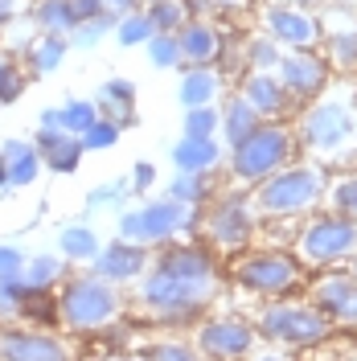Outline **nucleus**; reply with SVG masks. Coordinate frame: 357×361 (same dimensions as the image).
Segmentation results:
<instances>
[{
  "label": "nucleus",
  "mask_w": 357,
  "mask_h": 361,
  "mask_svg": "<svg viewBox=\"0 0 357 361\" xmlns=\"http://www.w3.org/2000/svg\"><path fill=\"white\" fill-rule=\"evenodd\" d=\"M58 329L66 337H95V333H107L119 324V316L128 308L123 288L107 283L103 275L95 271H70L66 279L58 283Z\"/></svg>",
  "instance_id": "nucleus-1"
},
{
  "label": "nucleus",
  "mask_w": 357,
  "mask_h": 361,
  "mask_svg": "<svg viewBox=\"0 0 357 361\" xmlns=\"http://www.w3.org/2000/svg\"><path fill=\"white\" fill-rule=\"evenodd\" d=\"M296 144L316 157L320 164H337V160L357 152V94L353 90H320L313 103L304 107L300 123H296Z\"/></svg>",
  "instance_id": "nucleus-2"
},
{
  "label": "nucleus",
  "mask_w": 357,
  "mask_h": 361,
  "mask_svg": "<svg viewBox=\"0 0 357 361\" xmlns=\"http://www.w3.org/2000/svg\"><path fill=\"white\" fill-rule=\"evenodd\" d=\"M325 189H329V173L320 164H296L291 160L255 185L250 202L263 218H304L325 202Z\"/></svg>",
  "instance_id": "nucleus-3"
},
{
  "label": "nucleus",
  "mask_w": 357,
  "mask_h": 361,
  "mask_svg": "<svg viewBox=\"0 0 357 361\" xmlns=\"http://www.w3.org/2000/svg\"><path fill=\"white\" fill-rule=\"evenodd\" d=\"M210 300H214V288L177 279V275L152 267V263H148V271L135 279V304H140V312H148L152 320H164V324H185V320H193Z\"/></svg>",
  "instance_id": "nucleus-4"
},
{
  "label": "nucleus",
  "mask_w": 357,
  "mask_h": 361,
  "mask_svg": "<svg viewBox=\"0 0 357 361\" xmlns=\"http://www.w3.org/2000/svg\"><path fill=\"white\" fill-rule=\"evenodd\" d=\"M291 157H296V132L284 128L279 119H263L246 140H238L230 148V177L246 189H255L275 169L291 164Z\"/></svg>",
  "instance_id": "nucleus-5"
},
{
  "label": "nucleus",
  "mask_w": 357,
  "mask_h": 361,
  "mask_svg": "<svg viewBox=\"0 0 357 361\" xmlns=\"http://www.w3.org/2000/svg\"><path fill=\"white\" fill-rule=\"evenodd\" d=\"M193 230H201V209H189L173 197H152L132 209H119V238L140 243L148 250L164 247L181 234H193Z\"/></svg>",
  "instance_id": "nucleus-6"
},
{
  "label": "nucleus",
  "mask_w": 357,
  "mask_h": 361,
  "mask_svg": "<svg viewBox=\"0 0 357 361\" xmlns=\"http://www.w3.org/2000/svg\"><path fill=\"white\" fill-rule=\"evenodd\" d=\"M255 329L259 337H267L271 345H284V349H308L333 333L329 316L320 312L316 304H296V300H267L259 312H255Z\"/></svg>",
  "instance_id": "nucleus-7"
},
{
  "label": "nucleus",
  "mask_w": 357,
  "mask_h": 361,
  "mask_svg": "<svg viewBox=\"0 0 357 361\" xmlns=\"http://www.w3.org/2000/svg\"><path fill=\"white\" fill-rule=\"evenodd\" d=\"M230 275H234V283L243 292L259 295V300H279V295L300 288L304 263L296 255H288V250H250L243 259H234Z\"/></svg>",
  "instance_id": "nucleus-8"
},
{
  "label": "nucleus",
  "mask_w": 357,
  "mask_h": 361,
  "mask_svg": "<svg viewBox=\"0 0 357 361\" xmlns=\"http://www.w3.org/2000/svg\"><path fill=\"white\" fill-rule=\"evenodd\" d=\"M357 250V222L345 214H316L304 222L300 238H296V259L304 267H333L345 263Z\"/></svg>",
  "instance_id": "nucleus-9"
},
{
  "label": "nucleus",
  "mask_w": 357,
  "mask_h": 361,
  "mask_svg": "<svg viewBox=\"0 0 357 361\" xmlns=\"http://www.w3.org/2000/svg\"><path fill=\"white\" fill-rule=\"evenodd\" d=\"M259 209L250 193H214L210 205L201 209V234L214 250H243L255 238Z\"/></svg>",
  "instance_id": "nucleus-10"
},
{
  "label": "nucleus",
  "mask_w": 357,
  "mask_h": 361,
  "mask_svg": "<svg viewBox=\"0 0 357 361\" xmlns=\"http://www.w3.org/2000/svg\"><path fill=\"white\" fill-rule=\"evenodd\" d=\"M0 361H74V345L58 329L8 320L0 324Z\"/></svg>",
  "instance_id": "nucleus-11"
},
{
  "label": "nucleus",
  "mask_w": 357,
  "mask_h": 361,
  "mask_svg": "<svg viewBox=\"0 0 357 361\" xmlns=\"http://www.w3.org/2000/svg\"><path fill=\"white\" fill-rule=\"evenodd\" d=\"M259 345L255 320L243 316H210L198 324V349L205 361H246Z\"/></svg>",
  "instance_id": "nucleus-12"
},
{
  "label": "nucleus",
  "mask_w": 357,
  "mask_h": 361,
  "mask_svg": "<svg viewBox=\"0 0 357 361\" xmlns=\"http://www.w3.org/2000/svg\"><path fill=\"white\" fill-rule=\"evenodd\" d=\"M275 78L284 82V90L291 94V103H313L320 90L329 87V62L316 58L313 49H284Z\"/></svg>",
  "instance_id": "nucleus-13"
},
{
  "label": "nucleus",
  "mask_w": 357,
  "mask_h": 361,
  "mask_svg": "<svg viewBox=\"0 0 357 361\" xmlns=\"http://www.w3.org/2000/svg\"><path fill=\"white\" fill-rule=\"evenodd\" d=\"M263 33L284 49H316L320 42V21H316L308 8H296V4H267L263 8Z\"/></svg>",
  "instance_id": "nucleus-14"
},
{
  "label": "nucleus",
  "mask_w": 357,
  "mask_h": 361,
  "mask_svg": "<svg viewBox=\"0 0 357 361\" xmlns=\"http://www.w3.org/2000/svg\"><path fill=\"white\" fill-rule=\"evenodd\" d=\"M148 263H152V250L140 247V243H128V238H119V234H115L111 243H103L99 255L90 259V271H95V275H103V279L115 283V288H128V283H135V279L148 271Z\"/></svg>",
  "instance_id": "nucleus-15"
},
{
  "label": "nucleus",
  "mask_w": 357,
  "mask_h": 361,
  "mask_svg": "<svg viewBox=\"0 0 357 361\" xmlns=\"http://www.w3.org/2000/svg\"><path fill=\"white\" fill-rule=\"evenodd\" d=\"M308 304L329 316V324H357V279L349 271H325L308 288Z\"/></svg>",
  "instance_id": "nucleus-16"
},
{
  "label": "nucleus",
  "mask_w": 357,
  "mask_h": 361,
  "mask_svg": "<svg viewBox=\"0 0 357 361\" xmlns=\"http://www.w3.org/2000/svg\"><path fill=\"white\" fill-rule=\"evenodd\" d=\"M177 42H181V62L185 66H214L226 49L222 29L205 17H189V21L177 29Z\"/></svg>",
  "instance_id": "nucleus-17"
},
{
  "label": "nucleus",
  "mask_w": 357,
  "mask_h": 361,
  "mask_svg": "<svg viewBox=\"0 0 357 361\" xmlns=\"http://www.w3.org/2000/svg\"><path fill=\"white\" fill-rule=\"evenodd\" d=\"M238 94L259 111V119H279V115H288V107H291V94L284 90V82L275 78V70H250L243 78V87H238Z\"/></svg>",
  "instance_id": "nucleus-18"
},
{
  "label": "nucleus",
  "mask_w": 357,
  "mask_h": 361,
  "mask_svg": "<svg viewBox=\"0 0 357 361\" xmlns=\"http://www.w3.org/2000/svg\"><path fill=\"white\" fill-rule=\"evenodd\" d=\"M33 144H37V152H42V169L45 173H54V177H70V173H78V164H83V140L70 132H33Z\"/></svg>",
  "instance_id": "nucleus-19"
},
{
  "label": "nucleus",
  "mask_w": 357,
  "mask_h": 361,
  "mask_svg": "<svg viewBox=\"0 0 357 361\" xmlns=\"http://www.w3.org/2000/svg\"><path fill=\"white\" fill-rule=\"evenodd\" d=\"M0 157H4V169H8V189H29L45 173L33 135H8V140H0Z\"/></svg>",
  "instance_id": "nucleus-20"
},
{
  "label": "nucleus",
  "mask_w": 357,
  "mask_h": 361,
  "mask_svg": "<svg viewBox=\"0 0 357 361\" xmlns=\"http://www.w3.org/2000/svg\"><path fill=\"white\" fill-rule=\"evenodd\" d=\"M169 157H173V169H181V173H218L226 148L218 135H181Z\"/></svg>",
  "instance_id": "nucleus-21"
},
{
  "label": "nucleus",
  "mask_w": 357,
  "mask_h": 361,
  "mask_svg": "<svg viewBox=\"0 0 357 361\" xmlns=\"http://www.w3.org/2000/svg\"><path fill=\"white\" fill-rule=\"evenodd\" d=\"M99 247H103V238H99V230L90 226V218L58 226V234H54V250L66 259L70 267H90V259L99 255Z\"/></svg>",
  "instance_id": "nucleus-22"
},
{
  "label": "nucleus",
  "mask_w": 357,
  "mask_h": 361,
  "mask_svg": "<svg viewBox=\"0 0 357 361\" xmlns=\"http://www.w3.org/2000/svg\"><path fill=\"white\" fill-rule=\"evenodd\" d=\"M95 107H99V115L103 119H111V123H119L123 132L128 128H135V82L132 78H107L103 87H99V94H95Z\"/></svg>",
  "instance_id": "nucleus-23"
},
{
  "label": "nucleus",
  "mask_w": 357,
  "mask_h": 361,
  "mask_svg": "<svg viewBox=\"0 0 357 361\" xmlns=\"http://www.w3.org/2000/svg\"><path fill=\"white\" fill-rule=\"evenodd\" d=\"M218 94H222V74L214 66H189L181 74L177 99H181L185 111H189V107H210V103H218Z\"/></svg>",
  "instance_id": "nucleus-24"
},
{
  "label": "nucleus",
  "mask_w": 357,
  "mask_h": 361,
  "mask_svg": "<svg viewBox=\"0 0 357 361\" xmlns=\"http://www.w3.org/2000/svg\"><path fill=\"white\" fill-rule=\"evenodd\" d=\"M263 119H259V111L246 103L243 94H230L222 107H218V132H222V144L226 148H234L238 140H246V135L255 132Z\"/></svg>",
  "instance_id": "nucleus-25"
},
{
  "label": "nucleus",
  "mask_w": 357,
  "mask_h": 361,
  "mask_svg": "<svg viewBox=\"0 0 357 361\" xmlns=\"http://www.w3.org/2000/svg\"><path fill=\"white\" fill-rule=\"evenodd\" d=\"M66 54H70L66 33H37L33 42L25 45V66H29V74L45 78V74H54L66 62Z\"/></svg>",
  "instance_id": "nucleus-26"
},
{
  "label": "nucleus",
  "mask_w": 357,
  "mask_h": 361,
  "mask_svg": "<svg viewBox=\"0 0 357 361\" xmlns=\"http://www.w3.org/2000/svg\"><path fill=\"white\" fill-rule=\"evenodd\" d=\"M214 193H218L214 173H181V169H177V173L169 177V185H164V197L189 205V209H205Z\"/></svg>",
  "instance_id": "nucleus-27"
},
{
  "label": "nucleus",
  "mask_w": 357,
  "mask_h": 361,
  "mask_svg": "<svg viewBox=\"0 0 357 361\" xmlns=\"http://www.w3.org/2000/svg\"><path fill=\"white\" fill-rule=\"evenodd\" d=\"M132 202V185H128V173L123 177H107L99 185H90L87 197H83V218H95V214H119L123 205Z\"/></svg>",
  "instance_id": "nucleus-28"
},
{
  "label": "nucleus",
  "mask_w": 357,
  "mask_h": 361,
  "mask_svg": "<svg viewBox=\"0 0 357 361\" xmlns=\"http://www.w3.org/2000/svg\"><path fill=\"white\" fill-rule=\"evenodd\" d=\"M70 271H74V267H70L58 250H37V255H29V259H25L21 279L29 283V288H45V292H54Z\"/></svg>",
  "instance_id": "nucleus-29"
},
{
  "label": "nucleus",
  "mask_w": 357,
  "mask_h": 361,
  "mask_svg": "<svg viewBox=\"0 0 357 361\" xmlns=\"http://www.w3.org/2000/svg\"><path fill=\"white\" fill-rule=\"evenodd\" d=\"M58 292V288H54ZM45 292V288H29L21 300V316L25 324H37V329H58V295Z\"/></svg>",
  "instance_id": "nucleus-30"
},
{
  "label": "nucleus",
  "mask_w": 357,
  "mask_h": 361,
  "mask_svg": "<svg viewBox=\"0 0 357 361\" xmlns=\"http://www.w3.org/2000/svg\"><path fill=\"white\" fill-rule=\"evenodd\" d=\"M325 62L341 74H357V25H341L329 33V58Z\"/></svg>",
  "instance_id": "nucleus-31"
},
{
  "label": "nucleus",
  "mask_w": 357,
  "mask_h": 361,
  "mask_svg": "<svg viewBox=\"0 0 357 361\" xmlns=\"http://www.w3.org/2000/svg\"><path fill=\"white\" fill-rule=\"evenodd\" d=\"M144 17L152 25V33H177L189 21V8L185 0H157V4H144Z\"/></svg>",
  "instance_id": "nucleus-32"
},
{
  "label": "nucleus",
  "mask_w": 357,
  "mask_h": 361,
  "mask_svg": "<svg viewBox=\"0 0 357 361\" xmlns=\"http://www.w3.org/2000/svg\"><path fill=\"white\" fill-rule=\"evenodd\" d=\"M325 202H329L333 214H345V218L357 222V173H341L337 180H329Z\"/></svg>",
  "instance_id": "nucleus-33"
},
{
  "label": "nucleus",
  "mask_w": 357,
  "mask_h": 361,
  "mask_svg": "<svg viewBox=\"0 0 357 361\" xmlns=\"http://www.w3.org/2000/svg\"><path fill=\"white\" fill-rule=\"evenodd\" d=\"M33 25H37V33H70L74 21H70L66 0H37L33 4Z\"/></svg>",
  "instance_id": "nucleus-34"
},
{
  "label": "nucleus",
  "mask_w": 357,
  "mask_h": 361,
  "mask_svg": "<svg viewBox=\"0 0 357 361\" xmlns=\"http://www.w3.org/2000/svg\"><path fill=\"white\" fill-rule=\"evenodd\" d=\"M111 37L123 45V49H132V45H144V42H148V37H152V25H148V17H144V8H132V13L115 17Z\"/></svg>",
  "instance_id": "nucleus-35"
},
{
  "label": "nucleus",
  "mask_w": 357,
  "mask_h": 361,
  "mask_svg": "<svg viewBox=\"0 0 357 361\" xmlns=\"http://www.w3.org/2000/svg\"><path fill=\"white\" fill-rule=\"evenodd\" d=\"M111 29H115V17L103 13V17H90V21L74 25L66 33V42H70V49H95L103 37H111Z\"/></svg>",
  "instance_id": "nucleus-36"
},
{
  "label": "nucleus",
  "mask_w": 357,
  "mask_h": 361,
  "mask_svg": "<svg viewBox=\"0 0 357 361\" xmlns=\"http://www.w3.org/2000/svg\"><path fill=\"white\" fill-rule=\"evenodd\" d=\"M58 111H62V132L70 135H83L99 119V107H95V99H62L58 103Z\"/></svg>",
  "instance_id": "nucleus-37"
},
{
  "label": "nucleus",
  "mask_w": 357,
  "mask_h": 361,
  "mask_svg": "<svg viewBox=\"0 0 357 361\" xmlns=\"http://www.w3.org/2000/svg\"><path fill=\"white\" fill-rule=\"evenodd\" d=\"M144 49H148V62L157 70H177L185 66L181 62V42H177V33H152L148 42H144Z\"/></svg>",
  "instance_id": "nucleus-38"
},
{
  "label": "nucleus",
  "mask_w": 357,
  "mask_h": 361,
  "mask_svg": "<svg viewBox=\"0 0 357 361\" xmlns=\"http://www.w3.org/2000/svg\"><path fill=\"white\" fill-rule=\"evenodd\" d=\"M279 58H284V45H275L267 33H259V37L246 42V70H275Z\"/></svg>",
  "instance_id": "nucleus-39"
},
{
  "label": "nucleus",
  "mask_w": 357,
  "mask_h": 361,
  "mask_svg": "<svg viewBox=\"0 0 357 361\" xmlns=\"http://www.w3.org/2000/svg\"><path fill=\"white\" fill-rule=\"evenodd\" d=\"M119 135H123V128L99 115V119H95L87 132L78 135V140H83V152H107V148H115V144H119Z\"/></svg>",
  "instance_id": "nucleus-40"
},
{
  "label": "nucleus",
  "mask_w": 357,
  "mask_h": 361,
  "mask_svg": "<svg viewBox=\"0 0 357 361\" xmlns=\"http://www.w3.org/2000/svg\"><path fill=\"white\" fill-rule=\"evenodd\" d=\"M148 361H205L201 349L193 341H177V337H164L148 345Z\"/></svg>",
  "instance_id": "nucleus-41"
},
{
  "label": "nucleus",
  "mask_w": 357,
  "mask_h": 361,
  "mask_svg": "<svg viewBox=\"0 0 357 361\" xmlns=\"http://www.w3.org/2000/svg\"><path fill=\"white\" fill-rule=\"evenodd\" d=\"M25 292H29V283H25L21 275H13V279H0V324H8V320H17V316H21Z\"/></svg>",
  "instance_id": "nucleus-42"
},
{
  "label": "nucleus",
  "mask_w": 357,
  "mask_h": 361,
  "mask_svg": "<svg viewBox=\"0 0 357 361\" xmlns=\"http://www.w3.org/2000/svg\"><path fill=\"white\" fill-rule=\"evenodd\" d=\"M181 135H218V107H189L185 111V128Z\"/></svg>",
  "instance_id": "nucleus-43"
},
{
  "label": "nucleus",
  "mask_w": 357,
  "mask_h": 361,
  "mask_svg": "<svg viewBox=\"0 0 357 361\" xmlns=\"http://www.w3.org/2000/svg\"><path fill=\"white\" fill-rule=\"evenodd\" d=\"M160 180V169L152 160H135L132 169H128V185H132V197H148L152 189H157Z\"/></svg>",
  "instance_id": "nucleus-44"
},
{
  "label": "nucleus",
  "mask_w": 357,
  "mask_h": 361,
  "mask_svg": "<svg viewBox=\"0 0 357 361\" xmlns=\"http://www.w3.org/2000/svg\"><path fill=\"white\" fill-rule=\"evenodd\" d=\"M25 255L17 243H0V279H13V275H21L25 271Z\"/></svg>",
  "instance_id": "nucleus-45"
},
{
  "label": "nucleus",
  "mask_w": 357,
  "mask_h": 361,
  "mask_svg": "<svg viewBox=\"0 0 357 361\" xmlns=\"http://www.w3.org/2000/svg\"><path fill=\"white\" fill-rule=\"evenodd\" d=\"M66 8H70V21L74 25H83V21H90V17H103V13H107L99 0H66Z\"/></svg>",
  "instance_id": "nucleus-46"
},
{
  "label": "nucleus",
  "mask_w": 357,
  "mask_h": 361,
  "mask_svg": "<svg viewBox=\"0 0 357 361\" xmlns=\"http://www.w3.org/2000/svg\"><path fill=\"white\" fill-rule=\"evenodd\" d=\"M37 128H42V132H62V111H58V107H45V111L37 115Z\"/></svg>",
  "instance_id": "nucleus-47"
},
{
  "label": "nucleus",
  "mask_w": 357,
  "mask_h": 361,
  "mask_svg": "<svg viewBox=\"0 0 357 361\" xmlns=\"http://www.w3.org/2000/svg\"><path fill=\"white\" fill-rule=\"evenodd\" d=\"M21 4H25V0H0V33H4L8 25L17 21V13H21Z\"/></svg>",
  "instance_id": "nucleus-48"
},
{
  "label": "nucleus",
  "mask_w": 357,
  "mask_h": 361,
  "mask_svg": "<svg viewBox=\"0 0 357 361\" xmlns=\"http://www.w3.org/2000/svg\"><path fill=\"white\" fill-rule=\"evenodd\" d=\"M111 17H123V13H132V8H140V0H99Z\"/></svg>",
  "instance_id": "nucleus-49"
},
{
  "label": "nucleus",
  "mask_w": 357,
  "mask_h": 361,
  "mask_svg": "<svg viewBox=\"0 0 357 361\" xmlns=\"http://www.w3.org/2000/svg\"><path fill=\"white\" fill-rule=\"evenodd\" d=\"M246 361H291L288 353H279V349H267V353H250Z\"/></svg>",
  "instance_id": "nucleus-50"
},
{
  "label": "nucleus",
  "mask_w": 357,
  "mask_h": 361,
  "mask_svg": "<svg viewBox=\"0 0 357 361\" xmlns=\"http://www.w3.org/2000/svg\"><path fill=\"white\" fill-rule=\"evenodd\" d=\"M13 70H17V62H13L8 54H0V87L8 82V74H13Z\"/></svg>",
  "instance_id": "nucleus-51"
},
{
  "label": "nucleus",
  "mask_w": 357,
  "mask_h": 361,
  "mask_svg": "<svg viewBox=\"0 0 357 361\" xmlns=\"http://www.w3.org/2000/svg\"><path fill=\"white\" fill-rule=\"evenodd\" d=\"M0 193H8V169H4V157H0Z\"/></svg>",
  "instance_id": "nucleus-52"
},
{
  "label": "nucleus",
  "mask_w": 357,
  "mask_h": 361,
  "mask_svg": "<svg viewBox=\"0 0 357 361\" xmlns=\"http://www.w3.org/2000/svg\"><path fill=\"white\" fill-rule=\"evenodd\" d=\"M111 361H148V353H123V357H111Z\"/></svg>",
  "instance_id": "nucleus-53"
},
{
  "label": "nucleus",
  "mask_w": 357,
  "mask_h": 361,
  "mask_svg": "<svg viewBox=\"0 0 357 361\" xmlns=\"http://www.w3.org/2000/svg\"><path fill=\"white\" fill-rule=\"evenodd\" d=\"M345 263H349V275H353V279H357V250H353V255H349V259H345Z\"/></svg>",
  "instance_id": "nucleus-54"
},
{
  "label": "nucleus",
  "mask_w": 357,
  "mask_h": 361,
  "mask_svg": "<svg viewBox=\"0 0 357 361\" xmlns=\"http://www.w3.org/2000/svg\"><path fill=\"white\" fill-rule=\"evenodd\" d=\"M284 4H296V8H308V4H316V0H284Z\"/></svg>",
  "instance_id": "nucleus-55"
},
{
  "label": "nucleus",
  "mask_w": 357,
  "mask_h": 361,
  "mask_svg": "<svg viewBox=\"0 0 357 361\" xmlns=\"http://www.w3.org/2000/svg\"><path fill=\"white\" fill-rule=\"evenodd\" d=\"M144 4H157V0H140V8H144Z\"/></svg>",
  "instance_id": "nucleus-56"
},
{
  "label": "nucleus",
  "mask_w": 357,
  "mask_h": 361,
  "mask_svg": "<svg viewBox=\"0 0 357 361\" xmlns=\"http://www.w3.org/2000/svg\"><path fill=\"white\" fill-rule=\"evenodd\" d=\"M349 4H353V0H349Z\"/></svg>",
  "instance_id": "nucleus-57"
}]
</instances>
